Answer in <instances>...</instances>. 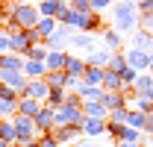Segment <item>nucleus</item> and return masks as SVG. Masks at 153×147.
I'll use <instances>...</instances> for the list:
<instances>
[{
    "label": "nucleus",
    "instance_id": "1",
    "mask_svg": "<svg viewBox=\"0 0 153 147\" xmlns=\"http://www.w3.org/2000/svg\"><path fill=\"white\" fill-rule=\"evenodd\" d=\"M135 21H138V6H135V0H121V3H115V30H118V33L135 30Z\"/></svg>",
    "mask_w": 153,
    "mask_h": 147
},
{
    "label": "nucleus",
    "instance_id": "2",
    "mask_svg": "<svg viewBox=\"0 0 153 147\" xmlns=\"http://www.w3.org/2000/svg\"><path fill=\"white\" fill-rule=\"evenodd\" d=\"M38 18H41V15H38V6H36V3H18V0H15L12 24H15L18 30H33V27L38 24ZM3 24H6V21H3Z\"/></svg>",
    "mask_w": 153,
    "mask_h": 147
},
{
    "label": "nucleus",
    "instance_id": "3",
    "mask_svg": "<svg viewBox=\"0 0 153 147\" xmlns=\"http://www.w3.org/2000/svg\"><path fill=\"white\" fill-rule=\"evenodd\" d=\"M12 124H15V132H18V144H30L38 138V129L33 124V118L27 115H12Z\"/></svg>",
    "mask_w": 153,
    "mask_h": 147
},
{
    "label": "nucleus",
    "instance_id": "4",
    "mask_svg": "<svg viewBox=\"0 0 153 147\" xmlns=\"http://www.w3.org/2000/svg\"><path fill=\"white\" fill-rule=\"evenodd\" d=\"M71 33H74L71 27L59 24V27H56V33H50V36L44 38L41 44H44L47 50H62V53H65V50H68V41H71Z\"/></svg>",
    "mask_w": 153,
    "mask_h": 147
},
{
    "label": "nucleus",
    "instance_id": "5",
    "mask_svg": "<svg viewBox=\"0 0 153 147\" xmlns=\"http://www.w3.org/2000/svg\"><path fill=\"white\" fill-rule=\"evenodd\" d=\"M33 124H36L38 135H41V132H50V129L56 127V109L47 106V103H41V109H38V115L33 118Z\"/></svg>",
    "mask_w": 153,
    "mask_h": 147
},
{
    "label": "nucleus",
    "instance_id": "6",
    "mask_svg": "<svg viewBox=\"0 0 153 147\" xmlns=\"http://www.w3.org/2000/svg\"><path fill=\"white\" fill-rule=\"evenodd\" d=\"M47 91H50V85H47V79L44 76H38V79H27V85H24V91L21 97H33V100H47Z\"/></svg>",
    "mask_w": 153,
    "mask_h": 147
},
{
    "label": "nucleus",
    "instance_id": "7",
    "mask_svg": "<svg viewBox=\"0 0 153 147\" xmlns=\"http://www.w3.org/2000/svg\"><path fill=\"white\" fill-rule=\"evenodd\" d=\"M124 56H127V65H130V68H135L138 74L147 71V68H150V59H153L147 50H138V47H130Z\"/></svg>",
    "mask_w": 153,
    "mask_h": 147
},
{
    "label": "nucleus",
    "instance_id": "8",
    "mask_svg": "<svg viewBox=\"0 0 153 147\" xmlns=\"http://www.w3.org/2000/svg\"><path fill=\"white\" fill-rule=\"evenodd\" d=\"M36 6L41 18H59V12L68 9V0H38Z\"/></svg>",
    "mask_w": 153,
    "mask_h": 147
},
{
    "label": "nucleus",
    "instance_id": "9",
    "mask_svg": "<svg viewBox=\"0 0 153 147\" xmlns=\"http://www.w3.org/2000/svg\"><path fill=\"white\" fill-rule=\"evenodd\" d=\"M0 82H3V85H12V88H18V91H24V85H27V74H24V71L0 68Z\"/></svg>",
    "mask_w": 153,
    "mask_h": 147
},
{
    "label": "nucleus",
    "instance_id": "10",
    "mask_svg": "<svg viewBox=\"0 0 153 147\" xmlns=\"http://www.w3.org/2000/svg\"><path fill=\"white\" fill-rule=\"evenodd\" d=\"M50 132L56 135V141H59V144H74L76 138L82 135V127H53Z\"/></svg>",
    "mask_w": 153,
    "mask_h": 147
},
{
    "label": "nucleus",
    "instance_id": "11",
    "mask_svg": "<svg viewBox=\"0 0 153 147\" xmlns=\"http://www.w3.org/2000/svg\"><path fill=\"white\" fill-rule=\"evenodd\" d=\"M100 103L106 106V109L112 112V109H118V106H130V97L124 91H106L103 88V97H100Z\"/></svg>",
    "mask_w": 153,
    "mask_h": 147
},
{
    "label": "nucleus",
    "instance_id": "12",
    "mask_svg": "<svg viewBox=\"0 0 153 147\" xmlns=\"http://www.w3.org/2000/svg\"><path fill=\"white\" fill-rule=\"evenodd\" d=\"M106 132V118H85L82 121V135L94 138V135H103Z\"/></svg>",
    "mask_w": 153,
    "mask_h": 147
},
{
    "label": "nucleus",
    "instance_id": "13",
    "mask_svg": "<svg viewBox=\"0 0 153 147\" xmlns=\"http://www.w3.org/2000/svg\"><path fill=\"white\" fill-rule=\"evenodd\" d=\"M100 88H106V91H124L121 74L112 71V68H106V71H103V82H100Z\"/></svg>",
    "mask_w": 153,
    "mask_h": 147
},
{
    "label": "nucleus",
    "instance_id": "14",
    "mask_svg": "<svg viewBox=\"0 0 153 147\" xmlns=\"http://www.w3.org/2000/svg\"><path fill=\"white\" fill-rule=\"evenodd\" d=\"M85 68H88V62H85V59H76V56L68 53V59H65V74H68V76H79V79H82Z\"/></svg>",
    "mask_w": 153,
    "mask_h": 147
},
{
    "label": "nucleus",
    "instance_id": "15",
    "mask_svg": "<svg viewBox=\"0 0 153 147\" xmlns=\"http://www.w3.org/2000/svg\"><path fill=\"white\" fill-rule=\"evenodd\" d=\"M24 74H27V79H38L47 74V65L38 59H24Z\"/></svg>",
    "mask_w": 153,
    "mask_h": 147
},
{
    "label": "nucleus",
    "instance_id": "16",
    "mask_svg": "<svg viewBox=\"0 0 153 147\" xmlns=\"http://www.w3.org/2000/svg\"><path fill=\"white\" fill-rule=\"evenodd\" d=\"M38 109H41V100H33V97H21L18 100V112L15 115H27V118H36Z\"/></svg>",
    "mask_w": 153,
    "mask_h": 147
},
{
    "label": "nucleus",
    "instance_id": "17",
    "mask_svg": "<svg viewBox=\"0 0 153 147\" xmlns=\"http://www.w3.org/2000/svg\"><path fill=\"white\" fill-rule=\"evenodd\" d=\"M71 47H79V50H94V41H91V33H79L74 30L71 33V41H68Z\"/></svg>",
    "mask_w": 153,
    "mask_h": 147
},
{
    "label": "nucleus",
    "instance_id": "18",
    "mask_svg": "<svg viewBox=\"0 0 153 147\" xmlns=\"http://www.w3.org/2000/svg\"><path fill=\"white\" fill-rule=\"evenodd\" d=\"M65 59H68V53H62V50H47L44 65H47V71H65Z\"/></svg>",
    "mask_w": 153,
    "mask_h": 147
},
{
    "label": "nucleus",
    "instance_id": "19",
    "mask_svg": "<svg viewBox=\"0 0 153 147\" xmlns=\"http://www.w3.org/2000/svg\"><path fill=\"white\" fill-rule=\"evenodd\" d=\"M56 27H59V21H56V18H38V24L33 27V30H36V33H38V38L44 41V38L50 36V33H56Z\"/></svg>",
    "mask_w": 153,
    "mask_h": 147
},
{
    "label": "nucleus",
    "instance_id": "20",
    "mask_svg": "<svg viewBox=\"0 0 153 147\" xmlns=\"http://www.w3.org/2000/svg\"><path fill=\"white\" fill-rule=\"evenodd\" d=\"M44 79H47L50 88H68V74H65V71H47Z\"/></svg>",
    "mask_w": 153,
    "mask_h": 147
},
{
    "label": "nucleus",
    "instance_id": "21",
    "mask_svg": "<svg viewBox=\"0 0 153 147\" xmlns=\"http://www.w3.org/2000/svg\"><path fill=\"white\" fill-rule=\"evenodd\" d=\"M109 59H112V50H109V47H106V50H88V65L106 68V65H109Z\"/></svg>",
    "mask_w": 153,
    "mask_h": 147
},
{
    "label": "nucleus",
    "instance_id": "22",
    "mask_svg": "<svg viewBox=\"0 0 153 147\" xmlns=\"http://www.w3.org/2000/svg\"><path fill=\"white\" fill-rule=\"evenodd\" d=\"M103 71H106V68L88 65V68H85V74H82V82H85V85H100V82H103Z\"/></svg>",
    "mask_w": 153,
    "mask_h": 147
},
{
    "label": "nucleus",
    "instance_id": "23",
    "mask_svg": "<svg viewBox=\"0 0 153 147\" xmlns=\"http://www.w3.org/2000/svg\"><path fill=\"white\" fill-rule=\"evenodd\" d=\"M133 88H135V94H147L153 88V76H150V71H141L138 76H135V82H133Z\"/></svg>",
    "mask_w": 153,
    "mask_h": 147
},
{
    "label": "nucleus",
    "instance_id": "24",
    "mask_svg": "<svg viewBox=\"0 0 153 147\" xmlns=\"http://www.w3.org/2000/svg\"><path fill=\"white\" fill-rule=\"evenodd\" d=\"M103 41H106V47L112 50V53H121V33L118 30H103Z\"/></svg>",
    "mask_w": 153,
    "mask_h": 147
},
{
    "label": "nucleus",
    "instance_id": "25",
    "mask_svg": "<svg viewBox=\"0 0 153 147\" xmlns=\"http://www.w3.org/2000/svg\"><path fill=\"white\" fill-rule=\"evenodd\" d=\"M0 138L6 141V144H12V141H18V132H15V124H12V118L6 121H0Z\"/></svg>",
    "mask_w": 153,
    "mask_h": 147
},
{
    "label": "nucleus",
    "instance_id": "26",
    "mask_svg": "<svg viewBox=\"0 0 153 147\" xmlns=\"http://www.w3.org/2000/svg\"><path fill=\"white\" fill-rule=\"evenodd\" d=\"M24 59H38V62H44V59H47V47H44L41 41H36V44H30V47L24 50Z\"/></svg>",
    "mask_w": 153,
    "mask_h": 147
},
{
    "label": "nucleus",
    "instance_id": "27",
    "mask_svg": "<svg viewBox=\"0 0 153 147\" xmlns=\"http://www.w3.org/2000/svg\"><path fill=\"white\" fill-rule=\"evenodd\" d=\"M82 112L85 118H109V109L103 103H82Z\"/></svg>",
    "mask_w": 153,
    "mask_h": 147
},
{
    "label": "nucleus",
    "instance_id": "28",
    "mask_svg": "<svg viewBox=\"0 0 153 147\" xmlns=\"http://www.w3.org/2000/svg\"><path fill=\"white\" fill-rule=\"evenodd\" d=\"M65 97H68V88H50V91H47V100H44V103L56 109V106H62V103H65Z\"/></svg>",
    "mask_w": 153,
    "mask_h": 147
},
{
    "label": "nucleus",
    "instance_id": "29",
    "mask_svg": "<svg viewBox=\"0 0 153 147\" xmlns=\"http://www.w3.org/2000/svg\"><path fill=\"white\" fill-rule=\"evenodd\" d=\"M144 118H147V115H144V112H127V124H130V127H135V129H144Z\"/></svg>",
    "mask_w": 153,
    "mask_h": 147
},
{
    "label": "nucleus",
    "instance_id": "30",
    "mask_svg": "<svg viewBox=\"0 0 153 147\" xmlns=\"http://www.w3.org/2000/svg\"><path fill=\"white\" fill-rule=\"evenodd\" d=\"M106 68H112V71H124V68H127V56L124 53H112V59H109V65H106Z\"/></svg>",
    "mask_w": 153,
    "mask_h": 147
},
{
    "label": "nucleus",
    "instance_id": "31",
    "mask_svg": "<svg viewBox=\"0 0 153 147\" xmlns=\"http://www.w3.org/2000/svg\"><path fill=\"white\" fill-rule=\"evenodd\" d=\"M0 100H21V91L12 88V85H3V82H0Z\"/></svg>",
    "mask_w": 153,
    "mask_h": 147
},
{
    "label": "nucleus",
    "instance_id": "32",
    "mask_svg": "<svg viewBox=\"0 0 153 147\" xmlns=\"http://www.w3.org/2000/svg\"><path fill=\"white\" fill-rule=\"evenodd\" d=\"M36 141H38V147H62V144L56 141V135H53V132H41Z\"/></svg>",
    "mask_w": 153,
    "mask_h": 147
},
{
    "label": "nucleus",
    "instance_id": "33",
    "mask_svg": "<svg viewBox=\"0 0 153 147\" xmlns=\"http://www.w3.org/2000/svg\"><path fill=\"white\" fill-rule=\"evenodd\" d=\"M135 76H138V71L127 65V68L121 71V82H124V88H127V85H133V82H135Z\"/></svg>",
    "mask_w": 153,
    "mask_h": 147
},
{
    "label": "nucleus",
    "instance_id": "34",
    "mask_svg": "<svg viewBox=\"0 0 153 147\" xmlns=\"http://www.w3.org/2000/svg\"><path fill=\"white\" fill-rule=\"evenodd\" d=\"M68 6H71L74 12H94V9H91V0H68Z\"/></svg>",
    "mask_w": 153,
    "mask_h": 147
},
{
    "label": "nucleus",
    "instance_id": "35",
    "mask_svg": "<svg viewBox=\"0 0 153 147\" xmlns=\"http://www.w3.org/2000/svg\"><path fill=\"white\" fill-rule=\"evenodd\" d=\"M0 53H12V38H9V33H3V30H0Z\"/></svg>",
    "mask_w": 153,
    "mask_h": 147
},
{
    "label": "nucleus",
    "instance_id": "36",
    "mask_svg": "<svg viewBox=\"0 0 153 147\" xmlns=\"http://www.w3.org/2000/svg\"><path fill=\"white\" fill-rule=\"evenodd\" d=\"M135 6L141 15H153V0H135Z\"/></svg>",
    "mask_w": 153,
    "mask_h": 147
},
{
    "label": "nucleus",
    "instance_id": "37",
    "mask_svg": "<svg viewBox=\"0 0 153 147\" xmlns=\"http://www.w3.org/2000/svg\"><path fill=\"white\" fill-rule=\"evenodd\" d=\"M106 6H112V0H91V9H94V12L106 9Z\"/></svg>",
    "mask_w": 153,
    "mask_h": 147
},
{
    "label": "nucleus",
    "instance_id": "38",
    "mask_svg": "<svg viewBox=\"0 0 153 147\" xmlns=\"http://www.w3.org/2000/svg\"><path fill=\"white\" fill-rule=\"evenodd\" d=\"M118 147H138L135 141H118Z\"/></svg>",
    "mask_w": 153,
    "mask_h": 147
},
{
    "label": "nucleus",
    "instance_id": "39",
    "mask_svg": "<svg viewBox=\"0 0 153 147\" xmlns=\"http://www.w3.org/2000/svg\"><path fill=\"white\" fill-rule=\"evenodd\" d=\"M21 147H38V141H30V144H21Z\"/></svg>",
    "mask_w": 153,
    "mask_h": 147
},
{
    "label": "nucleus",
    "instance_id": "40",
    "mask_svg": "<svg viewBox=\"0 0 153 147\" xmlns=\"http://www.w3.org/2000/svg\"><path fill=\"white\" fill-rule=\"evenodd\" d=\"M6 147H21V144H18V141H12V144H6Z\"/></svg>",
    "mask_w": 153,
    "mask_h": 147
},
{
    "label": "nucleus",
    "instance_id": "41",
    "mask_svg": "<svg viewBox=\"0 0 153 147\" xmlns=\"http://www.w3.org/2000/svg\"><path fill=\"white\" fill-rule=\"evenodd\" d=\"M147 71H150V76H153V59H150V68H147Z\"/></svg>",
    "mask_w": 153,
    "mask_h": 147
},
{
    "label": "nucleus",
    "instance_id": "42",
    "mask_svg": "<svg viewBox=\"0 0 153 147\" xmlns=\"http://www.w3.org/2000/svg\"><path fill=\"white\" fill-rule=\"evenodd\" d=\"M138 147H150V144H144V141H138Z\"/></svg>",
    "mask_w": 153,
    "mask_h": 147
},
{
    "label": "nucleus",
    "instance_id": "43",
    "mask_svg": "<svg viewBox=\"0 0 153 147\" xmlns=\"http://www.w3.org/2000/svg\"><path fill=\"white\" fill-rule=\"evenodd\" d=\"M3 6H6V0H0V9H3Z\"/></svg>",
    "mask_w": 153,
    "mask_h": 147
},
{
    "label": "nucleus",
    "instance_id": "44",
    "mask_svg": "<svg viewBox=\"0 0 153 147\" xmlns=\"http://www.w3.org/2000/svg\"><path fill=\"white\" fill-rule=\"evenodd\" d=\"M0 68H3V53H0Z\"/></svg>",
    "mask_w": 153,
    "mask_h": 147
},
{
    "label": "nucleus",
    "instance_id": "45",
    "mask_svg": "<svg viewBox=\"0 0 153 147\" xmlns=\"http://www.w3.org/2000/svg\"><path fill=\"white\" fill-rule=\"evenodd\" d=\"M18 3H33V0H18Z\"/></svg>",
    "mask_w": 153,
    "mask_h": 147
},
{
    "label": "nucleus",
    "instance_id": "46",
    "mask_svg": "<svg viewBox=\"0 0 153 147\" xmlns=\"http://www.w3.org/2000/svg\"><path fill=\"white\" fill-rule=\"evenodd\" d=\"M0 147H6V141H3V138H0Z\"/></svg>",
    "mask_w": 153,
    "mask_h": 147
},
{
    "label": "nucleus",
    "instance_id": "47",
    "mask_svg": "<svg viewBox=\"0 0 153 147\" xmlns=\"http://www.w3.org/2000/svg\"><path fill=\"white\" fill-rule=\"evenodd\" d=\"M0 121H3V112H0Z\"/></svg>",
    "mask_w": 153,
    "mask_h": 147
},
{
    "label": "nucleus",
    "instance_id": "48",
    "mask_svg": "<svg viewBox=\"0 0 153 147\" xmlns=\"http://www.w3.org/2000/svg\"><path fill=\"white\" fill-rule=\"evenodd\" d=\"M150 141H153V132H150Z\"/></svg>",
    "mask_w": 153,
    "mask_h": 147
}]
</instances>
